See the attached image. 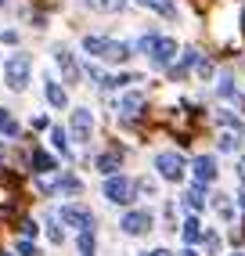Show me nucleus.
<instances>
[{"label": "nucleus", "mask_w": 245, "mask_h": 256, "mask_svg": "<svg viewBox=\"0 0 245 256\" xmlns=\"http://www.w3.org/2000/svg\"><path fill=\"white\" fill-rule=\"evenodd\" d=\"M54 195H62V198H80V195H83V180L72 174V170H58V174H54Z\"/></svg>", "instance_id": "12"}, {"label": "nucleus", "mask_w": 245, "mask_h": 256, "mask_svg": "<svg viewBox=\"0 0 245 256\" xmlns=\"http://www.w3.org/2000/svg\"><path fill=\"white\" fill-rule=\"evenodd\" d=\"M231 256H245V252H242V249H238V252H231Z\"/></svg>", "instance_id": "44"}, {"label": "nucleus", "mask_w": 245, "mask_h": 256, "mask_svg": "<svg viewBox=\"0 0 245 256\" xmlns=\"http://www.w3.org/2000/svg\"><path fill=\"white\" fill-rule=\"evenodd\" d=\"M238 210H242V213H245V192H242V195H238Z\"/></svg>", "instance_id": "41"}, {"label": "nucleus", "mask_w": 245, "mask_h": 256, "mask_svg": "<svg viewBox=\"0 0 245 256\" xmlns=\"http://www.w3.org/2000/svg\"><path fill=\"white\" fill-rule=\"evenodd\" d=\"M14 252L18 256H44V249L32 242V238H18V242H14Z\"/></svg>", "instance_id": "29"}, {"label": "nucleus", "mask_w": 245, "mask_h": 256, "mask_svg": "<svg viewBox=\"0 0 245 256\" xmlns=\"http://www.w3.org/2000/svg\"><path fill=\"white\" fill-rule=\"evenodd\" d=\"M44 231H47V242H50V246H62V242H65V228L58 224V216H54V213L44 220Z\"/></svg>", "instance_id": "25"}, {"label": "nucleus", "mask_w": 245, "mask_h": 256, "mask_svg": "<svg viewBox=\"0 0 245 256\" xmlns=\"http://www.w3.org/2000/svg\"><path fill=\"white\" fill-rule=\"evenodd\" d=\"M18 234H22V238H32V242H36V234H40V224H36L32 216H22V220H18Z\"/></svg>", "instance_id": "30"}, {"label": "nucleus", "mask_w": 245, "mask_h": 256, "mask_svg": "<svg viewBox=\"0 0 245 256\" xmlns=\"http://www.w3.org/2000/svg\"><path fill=\"white\" fill-rule=\"evenodd\" d=\"M90 11L98 14H119V11H126V0H83Z\"/></svg>", "instance_id": "20"}, {"label": "nucleus", "mask_w": 245, "mask_h": 256, "mask_svg": "<svg viewBox=\"0 0 245 256\" xmlns=\"http://www.w3.org/2000/svg\"><path fill=\"white\" fill-rule=\"evenodd\" d=\"M137 4L155 11V14H162V18H177V4H173V0H137Z\"/></svg>", "instance_id": "22"}, {"label": "nucleus", "mask_w": 245, "mask_h": 256, "mask_svg": "<svg viewBox=\"0 0 245 256\" xmlns=\"http://www.w3.org/2000/svg\"><path fill=\"white\" fill-rule=\"evenodd\" d=\"M80 256H98V234L94 231H80Z\"/></svg>", "instance_id": "28"}, {"label": "nucleus", "mask_w": 245, "mask_h": 256, "mask_svg": "<svg viewBox=\"0 0 245 256\" xmlns=\"http://www.w3.org/2000/svg\"><path fill=\"white\" fill-rule=\"evenodd\" d=\"M32 130H50V123H47V116H32Z\"/></svg>", "instance_id": "37"}, {"label": "nucleus", "mask_w": 245, "mask_h": 256, "mask_svg": "<svg viewBox=\"0 0 245 256\" xmlns=\"http://www.w3.org/2000/svg\"><path fill=\"white\" fill-rule=\"evenodd\" d=\"M8 4H11V0H0V8H8Z\"/></svg>", "instance_id": "43"}, {"label": "nucleus", "mask_w": 245, "mask_h": 256, "mask_svg": "<svg viewBox=\"0 0 245 256\" xmlns=\"http://www.w3.org/2000/svg\"><path fill=\"white\" fill-rule=\"evenodd\" d=\"M245 144V134H234V130H224L220 134V141H216V148L224 152V156H231V152H238Z\"/></svg>", "instance_id": "23"}, {"label": "nucleus", "mask_w": 245, "mask_h": 256, "mask_svg": "<svg viewBox=\"0 0 245 256\" xmlns=\"http://www.w3.org/2000/svg\"><path fill=\"white\" fill-rule=\"evenodd\" d=\"M0 166H4V141H0Z\"/></svg>", "instance_id": "42"}, {"label": "nucleus", "mask_w": 245, "mask_h": 256, "mask_svg": "<svg viewBox=\"0 0 245 256\" xmlns=\"http://www.w3.org/2000/svg\"><path fill=\"white\" fill-rule=\"evenodd\" d=\"M213 210H216V216H220V220H227V224L234 220V206H231V195H213Z\"/></svg>", "instance_id": "27"}, {"label": "nucleus", "mask_w": 245, "mask_h": 256, "mask_svg": "<svg viewBox=\"0 0 245 256\" xmlns=\"http://www.w3.org/2000/svg\"><path fill=\"white\" fill-rule=\"evenodd\" d=\"M144 108H148V94L144 90H126V94L116 98V116L122 123H134L137 116H144Z\"/></svg>", "instance_id": "9"}, {"label": "nucleus", "mask_w": 245, "mask_h": 256, "mask_svg": "<svg viewBox=\"0 0 245 256\" xmlns=\"http://www.w3.org/2000/svg\"><path fill=\"white\" fill-rule=\"evenodd\" d=\"M29 26H32V29H47V14H40V11L29 14Z\"/></svg>", "instance_id": "35"}, {"label": "nucleus", "mask_w": 245, "mask_h": 256, "mask_svg": "<svg viewBox=\"0 0 245 256\" xmlns=\"http://www.w3.org/2000/svg\"><path fill=\"white\" fill-rule=\"evenodd\" d=\"M50 148H54L62 159L72 156V144H68V130L65 126H50Z\"/></svg>", "instance_id": "19"}, {"label": "nucleus", "mask_w": 245, "mask_h": 256, "mask_svg": "<svg viewBox=\"0 0 245 256\" xmlns=\"http://www.w3.org/2000/svg\"><path fill=\"white\" fill-rule=\"evenodd\" d=\"M166 76H170L173 83H177V80H184V76H188V65H170V69H166Z\"/></svg>", "instance_id": "34"}, {"label": "nucleus", "mask_w": 245, "mask_h": 256, "mask_svg": "<svg viewBox=\"0 0 245 256\" xmlns=\"http://www.w3.org/2000/svg\"><path fill=\"white\" fill-rule=\"evenodd\" d=\"M180 202H184V210H188V213H195V216H198V213L206 210V202H209V198H206V188H202V184H191L188 192H184Z\"/></svg>", "instance_id": "17"}, {"label": "nucleus", "mask_w": 245, "mask_h": 256, "mask_svg": "<svg viewBox=\"0 0 245 256\" xmlns=\"http://www.w3.org/2000/svg\"><path fill=\"white\" fill-rule=\"evenodd\" d=\"M101 195H104V202H112V206H130L137 198V184L126 174H116V177H104Z\"/></svg>", "instance_id": "4"}, {"label": "nucleus", "mask_w": 245, "mask_h": 256, "mask_svg": "<svg viewBox=\"0 0 245 256\" xmlns=\"http://www.w3.org/2000/svg\"><path fill=\"white\" fill-rule=\"evenodd\" d=\"M0 44H18V32L14 29H0Z\"/></svg>", "instance_id": "36"}, {"label": "nucleus", "mask_w": 245, "mask_h": 256, "mask_svg": "<svg viewBox=\"0 0 245 256\" xmlns=\"http://www.w3.org/2000/svg\"><path fill=\"white\" fill-rule=\"evenodd\" d=\"M54 216H58V224L62 228H76V231H94V213H90V206H83V202H65V206H58L54 210Z\"/></svg>", "instance_id": "5"}, {"label": "nucleus", "mask_w": 245, "mask_h": 256, "mask_svg": "<svg viewBox=\"0 0 245 256\" xmlns=\"http://www.w3.org/2000/svg\"><path fill=\"white\" fill-rule=\"evenodd\" d=\"M134 184H137V198H155V195H159V180L148 177V174H144V177H137Z\"/></svg>", "instance_id": "26"}, {"label": "nucleus", "mask_w": 245, "mask_h": 256, "mask_svg": "<svg viewBox=\"0 0 245 256\" xmlns=\"http://www.w3.org/2000/svg\"><path fill=\"white\" fill-rule=\"evenodd\" d=\"M195 72H198V80H213V62H209V58H198V65H195Z\"/></svg>", "instance_id": "33"}, {"label": "nucleus", "mask_w": 245, "mask_h": 256, "mask_svg": "<svg viewBox=\"0 0 245 256\" xmlns=\"http://www.w3.org/2000/svg\"><path fill=\"white\" fill-rule=\"evenodd\" d=\"M173 58H177V40H173V36H159L152 44V50H148L152 69H170Z\"/></svg>", "instance_id": "10"}, {"label": "nucleus", "mask_w": 245, "mask_h": 256, "mask_svg": "<svg viewBox=\"0 0 245 256\" xmlns=\"http://www.w3.org/2000/svg\"><path fill=\"white\" fill-rule=\"evenodd\" d=\"M216 94H220L224 101H242V94H238V83H234V76H231V72H224V76L216 80Z\"/></svg>", "instance_id": "21"}, {"label": "nucleus", "mask_w": 245, "mask_h": 256, "mask_svg": "<svg viewBox=\"0 0 245 256\" xmlns=\"http://www.w3.org/2000/svg\"><path fill=\"white\" fill-rule=\"evenodd\" d=\"M122 156H126V152H122L119 144H116V148H108V152H101V156L94 159L98 174H104V177H116L119 170H122Z\"/></svg>", "instance_id": "14"}, {"label": "nucleus", "mask_w": 245, "mask_h": 256, "mask_svg": "<svg viewBox=\"0 0 245 256\" xmlns=\"http://www.w3.org/2000/svg\"><path fill=\"white\" fill-rule=\"evenodd\" d=\"M83 44V50L90 58H98V62H108V65H126L130 58H134V47L126 44V40H112V36H86L80 40Z\"/></svg>", "instance_id": "1"}, {"label": "nucleus", "mask_w": 245, "mask_h": 256, "mask_svg": "<svg viewBox=\"0 0 245 256\" xmlns=\"http://www.w3.org/2000/svg\"><path fill=\"white\" fill-rule=\"evenodd\" d=\"M191 177H195V184L209 188V184L220 177V170H216V156H195V159H191Z\"/></svg>", "instance_id": "11"}, {"label": "nucleus", "mask_w": 245, "mask_h": 256, "mask_svg": "<svg viewBox=\"0 0 245 256\" xmlns=\"http://www.w3.org/2000/svg\"><path fill=\"white\" fill-rule=\"evenodd\" d=\"M83 76L94 83V87H101V80H104V72H101V65H94V62H86L83 65Z\"/></svg>", "instance_id": "32"}, {"label": "nucleus", "mask_w": 245, "mask_h": 256, "mask_svg": "<svg viewBox=\"0 0 245 256\" xmlns=\"http://www.w3.org/2000/svg\"><path fill=\"white\" fill-rule=\"evenodd\" d=\"M26 162L32 166V177H47V174H58V159L50 156V152H44V148H29Z\"/></svg>", "instance_id": "13"}, {"label": "nucleus", "mask_w": 245, "mask_h": 256, "mask_svg": "<svg viewBox=\"0 0 245 256\" xmlns=\"http://www.w3.org/2000/svg\"><path fill=\"white\" fill-rule=\"evenodd\" d=\"M119 231L126 238H141V234H152L155 231V213L152 210H126L119 216Z\"/></svg>", "instance_id": "6"}, {"label": "nucleus", "mask_w": 245, "mask_h": 256, "mask_svg": "<svg viewBox=\"0 0 245 256\" xmlns=\"http://www.w3.org/2000/svg\"><path fill=\"white\" fill-rule=\"evenodd\" d=\"M152 166H155V174H159L162 180H170V184H180V180H184V174H188V159L180 156L177 148L155 152V159H152Z\"/></svg>", "instance_id": "3"}, {"label": "nucleus", "mask_w": 245, "mask_h": 256, "mask_svg": "<svg viewBox=\"0 0 245 256\" xmlns=\"http://www.w3.org/2000/svg\"><path fill=\"white\" fill-rule=\"evenodd\" d=\"M0 138H8V141L22 138V126H18V119H14L11 108H0Z\"/></svg>", "instance_id": "18"}, {"label": "nucleus", "mask_w": 245, "mask_h": 256, "mask_svg": "<svg viewBox=\"0 0 245 256\" xmlns=\"http://www.w3.org/2000/svg\"><path fill=\"white\" fill-rule=\"evenodd\" d=\"M50 62H54V69L62 72V83H68V87H76V83L83 80V69H80V62H76V54L68 47H54L50 50Z\"/></svg>", "instance_id": "8"}, {"label": "nucleus", "mask_w": 245, "mask_h": 256, "mask_svg": "<svg viewBox=\"0 0 245 256\" xmlns=\"http://www.w3.org/2000/svg\"><path fill=\"white\" fill-rule=\"evenodd\" d=\"M44 98H47V105L54 108V112H65L68 108V90L62 87L58 80H50V76L44 80Z\"/></svg>", "instance_id": "15"}, {"label": "nucleus", "mask_w": 245, "mask_h": 256, "mask_svg": "<svg viewBox=\"0 0 245 256\" xmlns=\"http://www.w3.org/2000/svg\"><path fill=\"white\" fill-rule=\"evenodd\" d=\"M238 180H242V184H245V159H242V162H238Z\"/></svg>", "instance_id": "40"}, {"label": "nucleus", "mask_w": 245, "mask_h": 256, "mask_svg": "<svg viewBox=\"0 0 245 256\" xmlns=\"http://www.w3.org/2000/svg\"><path fill=\"white\" fill-rule=\"evenodd\" d=\"M216 123H220L224 130H234V134H245V119H242V116H234L231 108H220V112H216Z\"/></svg>", "instance_id": "24"}, {"label": "nucleus", "mask_w": 245, "mask_h": 256, "mask_svg": "<svg viewBox=\"0 0 245 256\" xmlns=\"http://www.w3.org/2000/svg\"><path fill=\"white\" fill-rule=\"evenodd\" d=\"M202 246H206V252H209V256H216V252L224 249L220 234H216V231H209V228H206V238H202Z\"/></svg>", "instance_id": "31"}, {"label": "nucleus", "mask_w": 245, "mask_h": 256, "mask_svg": "<svg viewBox=\"0 0 245 256\" xmlns=\"http://www.w3.org/2000/svg\"><path fill=\"white\" fill-rule=\"evenodd\" d=\"M180 256H202V252H198L195 246H184V249H180Z\"/></svg>", "instance_id": "38"}, {"label": "nucleus", "mask_w": 245, "mask_h": 256, "mask_svg": "<svg viewBox=\"0 0 245 256\" xmlns=\"http://www.w3.org/2000/svg\"><path fill=\"white\" fill-rule=\"evenodd\" d=\"M29 83H32V54H26V50L8 54L4 58V87L11 94H22Z\"/></svg>", "instance_id": "2"}, {"label": "nucleus", "mask_w": 245, "mask_h": 256, "mask_svg": "<svg viewBox=\"0 0 245 256\" xmlns=\"http://www.w3.org/2000/svg\"><path fill=\"white\" fill-rule=\"evenodd\" d=\"M94 126H98V119H94L90 108H72V116H68V141L72 144H90Z\"/></svg>", "instance_id": "7"}, {"label": "nucleus", "mask_w": 245, "mask_h": 256, "mask_svg": "<svg viewBox=\"0 0 245 256\" xmlns=\"http://www.w3.org/2000/svg\"><path fill=\"white\" fill-rule=\"evenodd\" d=\"M180 238H184V246H202L206 228H202V220H198L195 213H188V220L180 224Z\"/></svg>", "instance_id": "16"}, {"label": "nucleus", "mask_w": 245, "mask_h": 256, "mask_svg": "<svg viewBox=\"0 0 245 256\" xmlns=\"http://www.w3.org/2000/svg\"><path fill=\"white\" fill-rule=\"evenodd\" d=\"M144 256H173L170 249H152V252H144Z\"/></svg>", "instance_id": "39"}]
</instances>
